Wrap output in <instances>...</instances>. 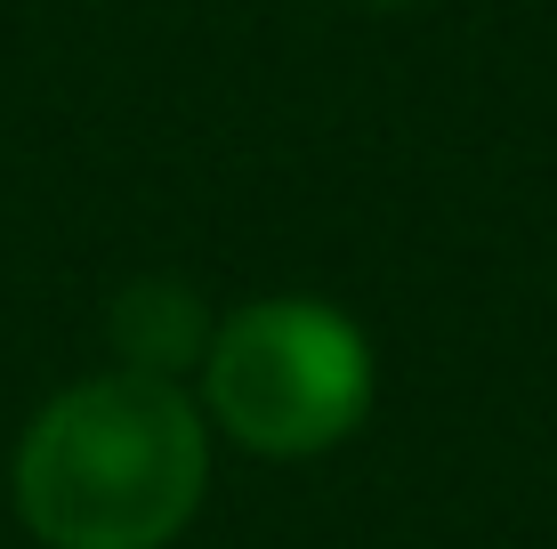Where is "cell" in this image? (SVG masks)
<instances>
[{
	"label": "cell",
	"instance_id": "cell-3",
	"mask_svg": "<svg viewBox=\"0 0 557 549\" xmlns=\"http://www.w3.org/2000/svg\"><path fill=\"white\" fill-rule=\"evenodd\" d=\"M210 315H202V299L186 291V283H170V275H146V283H129L122 299H113V348L129 355L122 372H153V380H178L195 355H210Z\"/></svg>",
	"mask_w": 557,
	"mask_h": 549
},
{
	"label": "cell",
	"instance_id": "cell-1",
	"mask_svg": "<svg viewBox=\"0 0 557 549\" xmlns=\"http://www.w3.org/2000/svg\"><path fill=\"white\" fill-rule=\"evenodd\" d=\"M202 477V412L153 372L65 388L16 445V509L49 549H162L186 534Z\"/></svg>",
	"mask_w": 557,
	"mask_h": 549
},
{
	"label": "cell",
	"instance_id": "cell-2",
	"mask_svg": "<svg viewBox=\"0 0 557 549\" xmlns=\"http://www.w3.org/2000/svg\"><path fill=\"white\" fill-rule=\"evenodd\" d=\"M202 380L210 421L235 445L267 452V461H299L363 421L372 355H363V332L323 299H259L210 332Z\"/></svg>",
	"mask_w": 557,
	"mask_h": 549
}]
</instances>
